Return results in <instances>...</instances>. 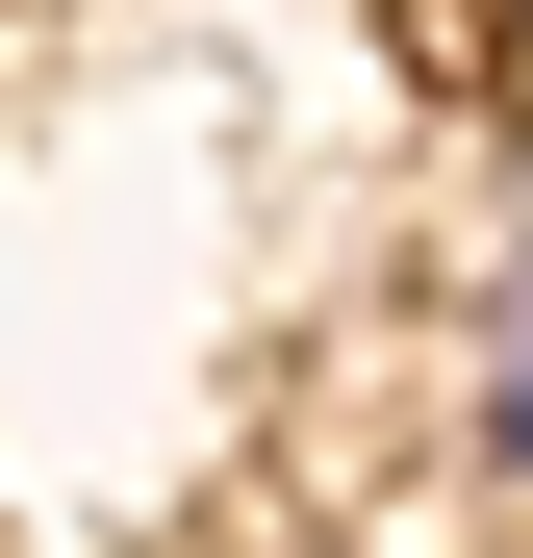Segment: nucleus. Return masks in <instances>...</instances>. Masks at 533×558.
Here are the masks:
<instances>
[{
    "label": "nucleus",
    "instance_id": "obj_1",
    "mask_svg": "<svg viewBox=\"0 0 533 558\" xmlns=\"http://www.w3.org/2000/svg\"><path fill=\"white\" fill-rule=\"evenodd\" d=\"M483 457H508V483H533V279H508V305H483Z\"/></svg>",
    "mask_w": 533,
    "mask_h": 558
}]
</instances>
